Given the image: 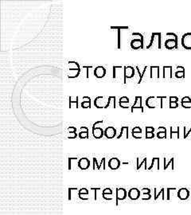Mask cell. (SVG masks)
<instances>
[{
    "label": "cell",
    "instance_id": "cb8c5ba5",
    "mask_svg": "<svg viewBox=\"0 0 191 215\" xmlns=\"http://www.w3.org/2000/svg\"><path fill=\"white\" fill-rule=\"evenodd\" d=\"M132 136L135 139H141L142 138V134H143V131L140 127H135L132 131Z\"/></svg>",
    "mask_w": 191,
    "mask_h": 215
},
{
    "label": "cell",
    "instance_id": "f5cc1de1",
    "mask_svg": "<svg viewBox=\"0 0 191 215\" xmlns=\"http://www.w3.org/2000/svg\"><path fill=\"white\" fill-rule=\"evenodd\" d=\"M68 132H77V128L75 127H69L68 128Z\"/></svg>",
    "mask_w": 191,
    "mask_h": 215
},
{
    "label": "cell",
    "instance_id": "44dd1931",
    "mask_svg": "<svg viewBox=\"0 0 191 215\" xmlns=\"http://www.w3.org/2000/svg\"><path fill=\"white\" fill-rule=\"evenodd\" d=\"M78 162H79V160H78L77 158H68V170H75L77 168H79Z\"/></svg>",
    "mask_w": 191,
    "mask_h": 215
},
{
    "label": "cell",
    "instance_id": "b9f144b4",
    "mask_svg": "<svg viewBox=\"0 0 191 215\" xmlns=\"http://www.w3.org/2000/svg\"><path fill=\"white\" fill-rule=\"evenodd\" d=\"M151 199V194H143V196H142V200H144V201H148Z\"/></svg>",
    "mask_w": 191,
    "mask_h": 215
},
{
    "label": "cell",
    "instance_id": "8d00e7d4",
    "mask_svg": "<svg viewBox=\"0 0 191 215\" xmlns=\"http://www.w3.org/2000/svg\"><path fill=\"white\" fill-rule=\"evenodd\" d=\"M113 192H112V190H111L110 188H105L102 190V194H105V195H112Z\"/></svg>",
    "mask_w": 191,
    "mask_h": 215
},
{
    "label": "cell",
    "instance_id": "f35d334b",
    "mask_svg": "<svg viewBox=\"0 0 191 215\" xmlns=\"http://www.w3.org/2000/svg\"><path fill=\"white\" fill-rule=\"evenodd\" d=\"M88 194H89L88 190L86 188H81L79 190V195H88Z\"/></svg>",
    "mask_w": 191,
    "mask_h": 215
},
{
    "label": "cell",
    "instance_id": "9a60e30c",
    "mask_svg": "<svg viewBox=\"0 0 191 215\" xmlns=\"http://www.w3.org/2000/svg\"><path fill=\"white\" fill-rule=\"evenodd\" d=\"M78 167L80 170H88L90 167V161L88 158H81L79 159L78 162Z\"/></svg>",
    "mask_w": 191,
    "mask_h": 215
},
{
    "label": "cell",
    "instance_id": "30bf717a",
    "mask_svg": "<svg viewBox=\"0 0 191 215\" xmlns=\"http://www.w3.org/2000/svg\"><path fill=\"white\" fill-rule=\"evenodd\" d=\"M127 197V192L124 188H117L116 189V205L118 206L119 201H123Z\"/></svg>",
    "mask_w": 191,
    "mask_h": 215
},
{
    "label": "cell",
    "instance_id": "681fc988",
    "mask_svg": "<svg viewBox=\"0 0 191 215\" xmlns=\"http://www.w3.org/2000/svg\"><path fill=\"white\" fill-rule=\"evenodd\" d=\"M187 138H190V139H191V128L189 129L188 132L186 133V135L183 136V139H187Z\"/></svg>",
    "mask_w": 191,
    "mask_h": 215
},
{
    "label": "cell",
    "instance_id": "f546056e",
    "mask_svg": "<svg viewBox=\"0 0 191 215\" xmlns=\"http://www.w3.org/2000/svg\"><path fill=\"white\" fill-rule=\"evenodd\" d=\"M157 137L158 139L166 138V128L165 127H159L158 128V132H157Z\"/></svg>",
    "mask_w": 191,
    "mask_h": 215
},
{
    "label": "cell",
    "instance_id": "83f0119b",
    "mask_svg": "<svg viewBox=\"0 0 191 215\" xmlns=\"http://www.w3.org/2000/svg\"><path fill=\"white\" fill-rule=\"evenodd\" d=\"M120 106L122 107L123 109H128L129 107L127 106V104L128 105L130 102V100L129 98L127 97H122L120 98Z\"/></svg>",
    "mask_w": 191,
    "mask_h": 215
},
{
    "label": "cell",
    "instance_id": "8992f818",
    "mask_svg": "<svg viewBox=\"0 0 191 215\" xmlns=\"http://www.w3.org/2000/svg\"><path fill=\"white\" fill-rule=\"evenodd\" d=\"M135 69H137V71H138V73H139V76L138 84H140V83L144 81V80H147L148 78H151V77H150V67L149 66H146V65L143 66L142 70H140L139 65H137V66L135 67Z\"/></svg>",
    "mask_w": 191,
    "mask_h": 215
},
{
    "label": "cell",
    "instance_id": "52a82bcc",
    "mask_svg": "<svg viewBox=\"0 0 191 215\" xmlns=\"http://www.w3.org/2000/svg\"><path fill=\"white\" fill-rule=\"evenodd\" d=\"M146 105L148 109H155L161 106V100L159 97H149L146 100Z\"/></svg>",
    "mask_w": 191,
    "mask_h": 215
},
{
    "label": "cell",
    "instance_id": "f6af8a7d",
    "mask_svg": "<svg viewBox=\"0 0 191 215\" xmlns=\"http://www.w3.org/2000/svg\"><path fill=\"white\" fill-rule=\"evenodd\" d=\"M181 102L182 103H187V102H191V98L190 97H185L181 100Z\"/></svg>",
    "mask_w": 191,
    "mask_h": 215
},
{
    "label": "cell",
    "instance_id": "c3c4849f",
    "mask_svg": "<svg viewBox=\"0 0 191 215\" xmlns=\"http://www.w3.org/2000/svg\"><path fill=\"white\" fill-rule=\"evenodd\" d=\"M170 102H178V97H169Z\"/></svg>",
    "mask_w": 191,
    "mask_h": 215
},
{
    "label": "cell",
    "instance_id": "74e56055",
    "mask_svg": "<svg viewBox=\"0 0 191 215\" xmlns=\"http://www.w3.org/2000/svg\"><path fill=\"white\" fill-rule=\"evenodd\" d=\"M174 162H175V159H174V158H170V161H169V162H168L166 164H165V165H164V167H163V169H164V170H166V169L169 167V166H170V165L172 166L173 167H174Z\"/></svg>",
    "mask_w": 191,
    "mask_h": 215
},
{
    "label": "cell",
    "instance_id": "6da1fadb",
    "mask_svg": "<svg viewBox=\"0 0 191 215\" xmlns=\"http://www.w3.org/2000/svg\"><path fill=\"white\" fill-rule=\"evenodd\" d=\"M167 38L164 42V45L167 50H178V37L175 33H166Z\"/></svg>",
    "mask_w": 191,
    "mask_h": 215
},
{
    "label": "cell",
    "instance_id": "5bb4252c",
    "mask_svg": "<svg viewBox=\"0 0 191 215\" xmlns=\"http://www.w3.org/2000/svg\"><path fill=\"white\" fill-rule=\"evenodd\" d=\"M173 67L171 65H166L163 67V78L171 79L172 78Z\"/></svg>",
    "mask_w": 191,
    "mask_h": 215
},
{
    "label": "cell",
    "instance_id": "1f68e13d",
    "mask_svg": "<svg viewBox=\"0 0 191 215\" xmlns=\"http://www.w3.org/2000/svg\"><path fill=\"white\" fill-rule=\"evenodd\" d=\"M143 166H144V170H146L148 168V167H147V158H144L143 160L139 163V158H137V170H139Z\"/></svg>",
    "mask_w": 191,
    "mask_h": 215
},
{
    "label": "cell",
    "instance_id": "f907efd6",
    "mask_svg": "<svg viewBox=\"0 0 191 215\" xmlns=\"http://www.w3.org/2000/svg\"><path fill=\"white\" fill-rule=\"evenodd\" d=\"M155 132V128L153 127L148 126L146 128V132Z\"/></svg>",
    "mask_w": 191,
    "mask_h": 215
},
{
    "label": "cell",
    "instance_id": "ac0fdd59",
    "mask_svg": "<svg viewBox=\"0 0 191 215\" xmlns=\"http://www.w3.org/2000/svg\"><path fill=\"white\" fill-rule=\"evenodd\" d=\"M116 135V128L112 126H109L104 130V135L108 139H113Z\"/></svg>",
    "mask_w": 191,
    "mask_h": 215
},
{
    "label": "cell",
    "instance_id": "7dc6e473",
    "mask_svg": "<svg viewBox=\"0 0 191 215\" xmlns=\"http://www.w3.org/2000/svg\"><path fill=\"white\" fill-rule=\"evenodd\" d=\"M155 137L154 132H146V139H152Z\"/></svg>",
    "mask_w": 191,
    "mask_h": 215
},
{
    "label": "cell",
    "instance_id": "2e32d148",
    "mask_svg": "<svg viewBox=\"0 0 191 215\" xmlns=\"http://www.w3.org/2000/svg\"><path fill=\"white\" fill-rule=\"evenodd\" d=\"M121 165L120 160L117 158H111L109 161V167L111 170H117Z\"/></svg>",
    "mask_w": 191,
    "mask_h": 215
},
{
    "label": "cell",
    "instance_id": "4316f807",
    "mask_svg": "<svg viewBox=\"0 0 191 215\" xmlns=\"http://www.w3.org/2000/svg\"><path fill=\"white\" fill-rule=\"evenodd\" d=\"M179 133H180V128L176 127V130L174 131V127L170 128V139H179Z\"/></svg>",
    "mask_w": 191,
    "mask_h": 215
},
{
    "label": "cell",
    "instance_id": "277c9868",
    "mask_svg": "<svg viewBox=\"0 0 191 215\" xmlns=\"http://www.w3.org/2000/svg\"><path fill=\"white\" fill-rule=\"evenodd\" d=\"M112 77L115 80L119 81H123L124 84L127 82V79L125 77V73H124V67L122 65H116L113 66V71H112Z\"/></svg>",
    "mask_w": 191,
    "mask_h": 215
},
{
    "label": "cell",
    "instance_id": "836d02e7",
    "mask_svg": "<svg viewBox=\"0 0 191 215\" xmlns=\"http://www.w3.org/2000/svg\"><path fill=\"white\" fill-rule=\"evenodd\" d=\"M78 99H79V97H77L75 100H72V97H69V109H72L73 107H75L77 109L78 108Z\"/></svg>",
    "mask_w": 191,
    "mask_h": 215
},
{
    "label": "cell",
    "instance_id": "f1b7e54d",
    "mask_svg": "<svg viewBox=\"0 0 191 215\" xmlns=\"http://www.w3.org/2000/svg\"><path fill=\"white\" fill-rule=\"evenodd\" d=\"M162 195V200H165V188H162V189L159 190V192H157V189L155 188V200H158V199L159 198V196Z\"/></svg>",
    "mask_w": 191,
    "mask_h": 215
},
{
    "label": "cell",
    "instance_id": "e0dca14e",
    "mask_svg": "<svg viewBox=\"0 0 191 215\" xmlns=\"http://www.w3.org/2000/svg\"><path fill=\"white\" fill-rule=\"evenodd\" d=\"M106 75V69L101 65H98L94 69V76L97 78H103Z\"/></svg>",
    "mask_w": 191,
    "mask_h": 215
},
{
    "label": "cell",
    "instance_id": "7bdbcfd3",
    "mask_svg": "<svg viewBox=\"0 0 191 215\" xmlns=\"http://www.w3.org/2000/svg\"><path fill=\"white\" fill-rule=\"evenodd\" d=\"M181 104L182 106L185 109H190L191 108V102H187V103H182L181 102Z\"/></svg>",
    "mask_w": 191,
    "mask_h": 215
},
{
    "label": "cell",
    "instance_id": "816d5d0a",
    "mask_svg": "<svg viewBox=\"0 0 191 215\" xmlns=\"http://www.w3.org/2000/svg\"><path fill=\"white\" fill-rule=\"evenodd\" d=\"M142 191H143V194H151V190L149 189V188H146V187H144L142 189Z\"/></svg>",
    "mask_w": 191,
    "mask_h": 215
},
{
    "label": "cell",
    "instance_id": "5b68a950",
    "mask_svg": "<svg viewBox=\"0 0 191 215\" xmlns=\"http://www.w3.org/2000/svg\"><path fill=\"white\" fill-rule=\"evenodd\" d=\"M112 97H97L95 98L94 105L97 109H108L110 106Z\"/></svg>",
    "mask_w": 191,
    "mask_h": 215
},
{
    "label": "cell",
    "instance_id": "d4e9b609",
    "mask_svg": "<svg viewBox=\"0 0 191 215\" xmlns=\"http://www.w3.org/2000/svg\"><path fill=\"white\" fill-rule=\"evenodd\" d=\"M175 76L176 78L182 79L185 77V68L183 66H178L177 70L175 72Z\"/></svg>",
    "mask_w": 191,
    "mask_h": 215
},
{
    "label": "cell",
    "instance_id": "d590c367",
    "mask_svg": "<svg viewBox=\"0 0 191 215\" xmlns=\"http://www.w3.org/2000/svg\"><path fill=\"white\" fill-rule=\"evenodd\" d=\"M177 190V188H167L166 189V191H167V194H166V199L167 200H170V196H171V191L175 192Z\"/></svg>",
    "mask_w": 191,
    "mask_h": 215
},
{
    "label": "cell",
    "instance_id": "7402d4cb",
    "mask_svg": "<svg viewBox=\"0 0 191 215\" xmlns=\"http://www.w3.org/2000/svg\"><path fill=\"white\" fill-rule=\"evenodd\" d=\"M135 69L134 67L132 66H124V73H125L126 79H132L135 76Z\"/></svg>",
    "mask_w": 191,
    "mask_h": 215
},
{
    "label": "cell",
    "instance_id": "4dcf8cb0",
    "mask_svg": "<svg viewBox=\"0 0 191 215\" xmlns=\"http://www.w3.org/2000/svg\"><path fill=\"white\" fill-rule=\"evenodd\" d=\"M81 107L83 109H88L91 108V99L88 97H83V101L81 103Z\"/></svg>",
    "mask_w": 191,
    "mask_h": 215
},
{
    "label": "cell",
    "instance_id": "8fae6325",
    "mask_svg": "<svg viewBox=\"0 0 191 215\" xmlns=\"http://www.w3.org/2000/svg\"><path fill=\"white\" fill-rule=\"evenodd\" d=\"M177 196L178 198L182 200V201H186L187 199H189L190 196V192L187 188H185V187H182V188H180L177 192Z\"/></svg>",
    "mask_w": 191,
    "mask_h": 215
},
{
    "label": "cell",
    "instance_id": "4fadbf2b",
    "mask_svg": "<svg viewBox=\"0 0 191 215\" xmlns=\"http://www.w3.org/2000/svg\"><path fill=\"white\" fill-rule=\"evenodd\" d=\"M150 77L151 79H158L160 77V67L158 65L150 66Z\"/></svg>",
    "mask_w": 191,
    "mask_h": 215
},
{
    "label": "cell",
    "instance_id": "7c38bea8",
    "mask_svg": "<svg viewBox=\"0 0 191 215\" xmlns=\"http://www.w3.org/2000/svg\"><path fill=\"white\" fill-rule=\"evenodd\" d=\"M127 196L132 201H136L140 198V190L138 188H132L127 193Z\"/></svg>",
    "mask_w": 191,
    "mask_h": 215
},
{
    "label": "cell",
    "instance_id": "d6986e66",
    "mask_svg": "<svg viewBox=\"0 0 191 215\" xmlns=\"http://www.w3.org/2000/svg\"><path fill=\"white\" fill-rule=\"evenodd\" d=\"M92 135L96 139H100L104 135V131L100 127L92 126Z\"/></svg>",
    "mask_w": 191,
    "mask_h": 215
},
{
    "label": "cell",
    "instance_id": "e575fe53",
    "mask_svg": "<svg viewBox=\"0 0 191 215\" xmlns=\"http://www.w3.org/2000/svg\"><path fill=\"white\" fill-rule=\"evenodd\" d=\"M68 69H80V65L76 62H68Z\"/></svg>",
    "mask_w": 191,
    "mask_h": 215
},
{
    "label": "cell",
    "instance_id": "603a6c76",
    "mask_svg": "<svg viewBox=\"0 0 191 215\" xmlns=\"http://www.w3.org/2000/svg\"><path fill=\"white\" fill-rule=\"evenodd\" d=\"M111 29H116L118 31V49L121 48V30H127V26H111Z\"/></svg>",
    "mask_w": 191,
    "mask_h": 215
},
{
    "label": "cell",
    "instance_id": "d6a6232c",
    "mask_svg": "<svg viewBox=\"0 0 191 215\" xmlns=\"http://www.w3.org/2000/svg\"><path fill=\"white\" fill-rule=\"evenodd\" d=\"M128 130H129V128H128L127 126H123V127H121L120 134L117 136V139H120L121 137H123V134H126L127 137H128Z\"/></svg>",
    "mask_w": 191,
    "mask_h": 215
},
{
    "label": "cell",
    "instance_id": "7a4b0ae2",
    "mask_svg": "<svg viewBox=\"0 0 191 215\" xmlns=\"http://www.w3.org/2000/svg\"><path fill=\"white\" fill-rule=\"evenodd\" d=\"M152 48L153 49H158V50L162 49V33H151L146 49L150 50Z\"/></svg>",
    "mask_w": 191,
    "mask_h": 215
},
{
    "label": "cell",
    "instance_id": "60d3db41",
    "mask_svg": "<svg viewBox=\"0 0 191 215\" xmlns=\"http://www.w3.org/2000/svg\"><path fill=\"white\" fill-rule=\"evenodd\" d=\"M92 66H88V65H84L82 69H86V78L88 79L89 78V69H92Z\"/></svg>",
    "mask_w": 191,
    "mask_h": 215
},
{
    "label": "cell",
    "instance_id": "ab89813d",
    "mask_svg": "<svg viewBox=\"0 0 191 215\" xmlns=\"http://www.w3.org/2000/svg\"><path fill=\"white\" fill-rule=\"evenodd\" d=\"M179 106L178 102H170L169 101V108L170 109H176Z\"/></svg>",
    "mask_w": 191,
    "mask_h": 215
},
{
    "label": "cell",
    "instance_id": "bcb514c9",
    "mask_svg": "<svg viewBox=\"0 0 191 215\" xmlns=\"http://www.w3.org/2000/svg\"><path fill=\"white\" fill-rule=\"evenodd\" d=\"M156 158H152V160H151V165L149 166L148 168H147V170H151V169H152V168H153L154 165H155V161H156Z\"/></svg>",
    "mask_w": 191,
    "mask_h": 215
},
{
    "label": "cell",
    "instance_id": "3957f363",
    "mask_svg": "<svg viewBox=\"0 0 191 215\" xmlns=\"http://www.w3.org/2000/svg\"><path fill=\"white\" fill-rule=\"evenodd\" d=\"M132 36L137 37L136 38L132 39L131 42V47L133 50H143L144 49V37L140 33L135 32L132 33Z\"/></svg>",
    "mask_w": 191,
    "mask_h": 215
},
{
    "label": "cell",
    "instance_id": "9c48e42d",
    "mask_svg": "<svg viewBox=\"0 0 191 215\" xmlns=\"http://www.w3.org/2000/svg\"><path fill=\"white\" fill-rule=\"evenodd\" d=\"M131 108H132V109H131L132 112H134L135 110L139 109V110H140V111H141L142 113H143V112H144L143 106V97H135V98L134 104H133V105H132Z\"/></svg>",
    "mask_w": 191,
    "mask_h": 215
},
{
    "label": "cell",
    "instance_id": "ffe728a7",
    "mask_svg": "<svg viewBox=\"0 0 191 215\" xmlns=\"http://www.w3.org/2000/svg\"><path fill=\"white\" fill-rule=\"evenodd\" d=\"M97 167V170H101V168L103 170H106V164H105V158H102L101 162L100 164L97 163V159L96 158H93V170H95Z\"/></svg>",
    "mask_w": 191,
    "mask_h": 215
},
{
    "label": "cell",
    "instance_id": "ba28073f",
    "mask_svg": "<svg viewBox=\"0 0 191 215\" xmlns=\"http://www.w3.org/2000/svg\"><path fill=\"white\" fill-rule=\"evenodd\" d=\"M181 45L183 49L187 50H191V33H185L182 34L181 38Z\"/></svg>",
    "mask_w": 191,
    "mask_h": 215
},
{
    "label": "cell",
    "instance_id": "ee69618b",
    "mask_svg": "<svg viewBox=\"0 0 191 215\" xmlns=\"http://www.w3.org/2000/svg\"><path fill=\"white\" fill-rule=\"evenodd\" d=\"M68 133H69L68 135V139H75V138H77V132H68Z\"/></svg>",
    "mask_w": 191,
    "mask_h": 215
},
{
    "label": "cell",
    "instance_id": "484cf974",
    "mask_svg": "<svg viewBox=\"0 0 191 215\" xmlns=\"http://www.w3.org/2000/svg\"><path fill=\"white\" fill-rule=\"evenodd\" d=\"M79 137L80 139H88V128L87 127H81L80 132L79 133Z\"/></svg>",
    "mask_w": 191,
    "mask_h": 215
}]
</instances>
